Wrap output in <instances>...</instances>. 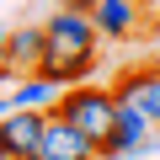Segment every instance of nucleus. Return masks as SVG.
I'll return each instance as SVG.
<instances>
[{"label": "nucleus", "instance_id": "f257e3e1", "mask_svg": "<svg viewBox=\"0 0 160 160\" xmlns=\"http://www.w3.org/2000/svg\"><path fill=\"white\" fill-rule=\"evenodd\" d=\"M43 32H48V53H43L38 75H48L53 86H80V80H91V69H96V38H102L91 11L59 6L43 22Z\"/></svg>", "mask_w": 160, "mask_h": 160}, {"label": "nucleus", "instance_id": "f03ea898", "mask_svg": "<svg viewBox=\"0 0 160 160\" xmlns=\"http://www.w3.org/2000/svg\"><path fill=\"white\" fill-rule=\"evenodd\" d=\"M118 91L112 86H91V80H80V86H64V96H59V118H69L86 139H96V149L112 139V128H118Z\"/></svg>", "mask_w": 160, "mask_h": 160}, {"label": "nucleus", "instance_id": "7ed1b4c3", "mask_svg": "<svg viewBox=\"0 0 160 160\" xmlns=\"http://www.w3.org/2000/svg\"><path fill=\"white\" fill-rule=\"evenodd\" d=\"M155 133H160V128H155L133 102H123V107H118V128H112V139L102 144V160H149V155L160 149Z\"/></svg>", "mask_w": 160, "mask_h": 160}, {"label": "nucleus", "instance_id": "20e7f679", "mask_svg": "<svg viewBox=\"0 0 160 160\" xmlns=\"http://www.w3.org/2000/svg\"><path fill=\"white\" fill-rule=\"evenodd\" d=\"M43 128H48V112H32V107L6 112V118H0V155H11V160H38Z\"/></svg>", "mask_w": 160, "mask_h": 160}, {"label": "nucleus", "instance_id": "39448f33", "mask_svg": "<svg viewBox=\"0 0 160 160\" xmlns=\"http://www.w3.org/2000/svg\"><path fill=\"white\" fill-rule=\"evenodd\" d=\"M112 91H118V102H133V107L160 128V59H155V64H128V69L112 80Z\"/></svg>", "mask_w": 160, "mask_h": 160}, {"label": "nucleus", "instance_id": "423d86ee", "mask_svg": "<svg viewBox=\"0 0 160 160\" xmlns=\"http://www.w3.org/2000/svg\"><path fill=\"white\" fill-rule=\"evenodd\" d=\"M38 160H102L96 139H86L69 118L48 112V128H43V144H38Z\"/></svg>", "mask_w": 160, "mask_h": 160}, {"label": "nucleus", "instance_id": "0eeeda50", "mask_svg": "<svg viewBox=\"0 0 160 160\" xmlns=\"http://www.w3.org/2000/svg\"><path fill=\"white\" fill-rule=\"evenodd\" d=\"M91 16H96V32L107 43H128L144 27V6H139V0H96Z\"/></svg>", "mask_w": 160, "mask_h": 160}, {"label": "nucleus", "instance_id": "6e6552de", "mask_svg": "<svg viewBox=\"0 0 160 160\" xmlns=\"http://www.w3.org/2000/svg\"><path fill=\"white\" fill-rule=\"evenodd\" d=\"M43 53H48V32H43V22H38V27H11L6 53H0V59H6L16 75H38Z\"/></svg>", "mask_w": 160, "mask_h": 160}, {"label": "nucleus", "instance_id": "1a4fd4ad", "mask_svg": "<svg viewBox=\"0 0 160 160\" xmlns=\"http://www.w3.org/2000/svg\"><path fill=\"white\" fill-rule=\"evenodd\" d=\"M59 96H64V86H53L48 75H27L22 86L11 91V102H16V107H32V112H53Z\"/></svg>", "mask_w": 160, "mask_h": 160}, {"label": "nucleus", "instance_id": "9d476101", "mask_svg": "<svg viewBox=\"0 0 160 160\" xmlns=\"http://www.w3.org/2000/svg\"><path fill=\"white\" fill-rule=\"evenodd\" d=\"M144 32L160 38V0H155V6H144Z\"/></svg>", "mask_w": 160, "mask_h": 160}, {"label": "nucleus", "instance_id": "9b49d317", "mask_svg": "<svg viewBox=\"0 0 160 160\" xmlns=\"http://www.w3.org/2000/svg\"><path fill=\"white\" fill-rule=\"evenodd\" d=\"M69 11H96V0H64Z\"/></svg>", "mask_w": 160, "mask_h": 160}, {"label": "nucleus", "instance_id": "f8f14e48", "mask_svg": "<svg viewBox=\"0 0 160 160\" xmlns=\"http://www.w3.org/2000/svg\"><path fill=\"white\" fill-rule=\"evenodd\" d=\"M6 75H16V69H11V64H6V59H0V80H6Z\"/></svg>", "mask_w": 160, "mask_h": 160}, {"label": "nucleus", "instance_id": "ddd939ff", "mask_svg": "<svg viewBox=\"0 0 160 160\" xmlns=\"http://www.w3.org/2000/svg\"><path fill=\"white\" fill-rule=\"evenodd\" d=\"M6 38H11V32H6V27H0V53H6Z\"/></svg>", "mask_w": 160, "mask_h": 160}, {"label": "nucleus", "instance_id": "4468645a", "mask_svg": "<svg viewBox=\"0 0 160 160\" xmlns=\"http://www.w3.org/2000/svg\"><path fill=\"white\" fill-rule=\"evenodd\" d=\"M0 160H11V155H0Z\"/></svg>", "mask_w": 160, "mask_h": 160}]
</instances>
